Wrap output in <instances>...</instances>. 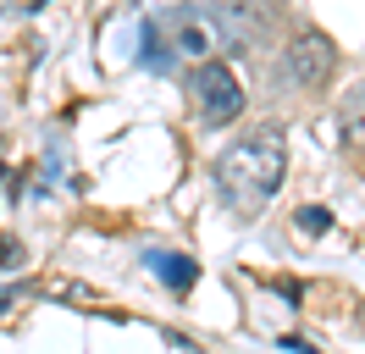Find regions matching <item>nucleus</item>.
<instances>
[{"mask_svg":"<svg viewBox=\"0 0 365 354\" xmlns=\"http://www.w3.org/2000/svg\"><path fill=\"white\" fill-rule=\"evenodd\" d=\"M327 227H332V211H321V205H304V211H299V233H304V238H321Z\"/></svg>","mask_w":365,"mask_h":354,"instance_id":"nucleus-6","label":"nucleus"},{"mask_svg":"<svg viewBox=\"0 0 365 354\" xmlns=\"http://www.w3.org/2000/svg\"><path fill=\"white\" fill-rule=\"evenodd\" d=\"M144 266H150V271H155L172 293H188V288H194V277H200V266L188 261V255H178V249H150V255H144Z\"/></svg>","mask_w":365,"mask_h":354,"instance_id":"nucleus-4","label":"nucleus"},{"mask_svg":"<svg viewBox=\"0 0 365 354\" xmlns=\"http://www.w3.org/2000/svg\"><path fill=\"white\" fill-rule=\"evenodd\" d=\"M338 128H343V144H365V88H354L338 111Z\"/></svg>","mask_w":365,"mask_h":354,"instance_id":"nucleus-5","label":"nucleus"},{"mask_svg":"<svg viewBox=\"0 0 365 354\" xmlns=\"http://www.w3.org/2000/svg\"><path fill=\"white\" fill-rule=\"evenodd\" d=\"M194 106H200V122L205 128H227L244 116V84L232 78L227 61H200L194 66Z\"/></svg>","mask_w":365,"mask_h":354,"instance_id":"nucleus-2","label":"nucleus"},{"mask_svg":"<svg viewBox=\"0 0 365 354\" xmlns=\"http://www.w3.org/2000/svg\"><path fill=\"white\" fill-rule=\"evenodd\" d=\"M332 66H338V56H332V39H327V34H299V39L288 44V56H282V72H288L294 88H321L332 78Z\"/></svg>","mask_w":365,"mask_h":354,"instance_id":"nucleus-3","label":"nucleus"},{"mask_svg":"<svg viewBox=\"0 0 365 354\" xmlns=\"http://www.w3.org/2000/svg\"><path fill=\"white\" fill-rule=\"evenodd\" d=\"M282 177H288V138L277 128H255L216 155V188L238 216H260L277 199Z\"/></svg>","mask_w":365,"mask_h":354,"instance_id":"nucleus-1","label":"nucleus"}]
</instances>
